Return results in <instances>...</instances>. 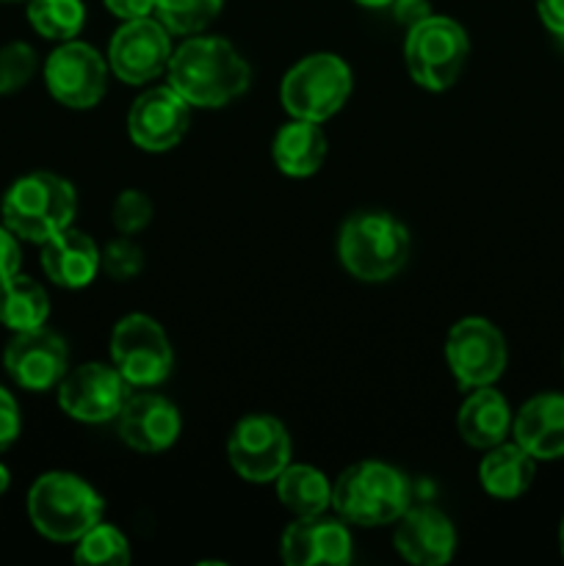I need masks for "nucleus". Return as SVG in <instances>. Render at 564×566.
I'll return each instance as SVG.
<instances>
[{"mask_svg": "<svg viewBox=\"0 0 564 566\" xmlns=\"http://www.w3.org/2000/svg\"><path fill=\"white\" fill-rule=\"evenodd\" d=\"M396 523L393 542L409 564L442 566L453 558L457 534L451 520L435 506H409Z\"/></svg>", "mask_w": 564, "mask_h": 566, "instance_id": "17", "label": "nucleus"}, {"mask_svg": "<svg viewBox=\"0 0 564 566\" xmlns=\"http://www.w3.org/2000/svg\"><path fill=\"white\" fill-rule=\"evenodd\" d=\"M536 11H540L547 31L564 36V0H536Z\"/></svg>", "mask_w": 564, "mask_h": 566, "instance_id": "36", "label": "nucleus"}, {"mask_svg": "<svg viewBox=\"0 0 564 566\" xmlns=\"http://www.w3.org/2000/svg\"><path fill=\"white\" fill-rule=\"evenodd\" d=\"M558 545H562V556H564V520H562V528H558Z\"/></svg>", "mask_w": 564, "mask_h": 566, "instance_id": "39", "label": "nucleus"}, {"mask_svg": "<svg viewBox=\"0 0 564 566\" xmlns=\"http://www.w3.org/2000/svg\"><path fill=\"white\" fill-rule=\"evenodd\" d=\"M28 20L44 39L70 42L86 20L81 0H28Z\"/></svg>", "mask_w": 564, "mask_h": 566, "instance_id": "26", "label": "nucleus"}, {"mask_svg": "<svg viewBox=\"0 0 564 566\" xmlns=\"http://www.w3.org/2000/svg\"><path fill=\"white\" fill-rule=\"evenodd\" d=\"M446 359L462 387H487L506 368L503 335L484 318H462L446 340Z\"/></svg>", "mask_w": 564, "mask_h": 566, "instance_id": "10", "label": "nucleus"}, {"mask_svg": "<svg viewBox=\"0 0 564 566\" xmlns=\"http://www.w3.org/2000/svg\"><path fill=\"white\" fill-rule=\"evenodd\" d=\"M274 164L288 177H310L326 158V136L318 122L293 119L274 136Z\"/></svg>", "mask_w": 564, "mask_h": 566, "instance_id": "22", "label": "nucleus"}, {"mask_svg": "<svg viewBox=\"0 0 564 566\" xmlns=\"http://www.w3.org/2000/svg\"><path fill=\"white\" fill-rule=\"evenodd\" d=\"M354 3L368 6V9H385V6H390L393 0H354Z\"/></svg>", "mask_w": 564, "mask_h": 566, "instance_id": "37", "label": "nucleus"}, {"mask_svg": "<svg viewBox=\"0 0 564 566\" xmlns=\"http://www.w3.org/2000/svg\"><path fill=\"white\" fill-rule=\"evenodd\" d=\"M17 437H20V409L11 392L0 387V453L14 446Z\"/></svg>", "mask_w": 564, "mask_h": 566, "instance_id": "32", "label": "nucleus"}, {"mask_svg": "<svg viewBox=\"0 0 564 566\" xmlns=\"http://www.w3.org/2000/svg\"><path fill=\"white\" fill-rule=\"evenodd\" d=\"M6 374L31 392H44L59 385L66 374V346L55 332L28 329L17 332L3 354Z\"/></svg>", "mask_w": 564, "mask_h": 566, "instance_id": "14", "label": "nucleus"}, {"mask_svg": "<svg viewBox=\"0 0 564 566\" xmlns=\"http://www.w3.org/2000/svg\"><path fill=\"white\" fill-rule=\"evenodd\" d=\"M103 497L72 473H44L28 492L33 528L53 542H77L103 520Z\"/></svg>", "mask_w": 564, "mask_h": 566, "instance_id": "4", "label": "nucleus"}, {"mask_svg": "<svg viewBox=\"0 0 564 566\" xmlns=\"http://www.w3.org/2000/svg\"><path fill=\"white\" fill-rule=\"evenodd\" d=\"M282 562L288 566L348 564L352 562V536L337 520L313 514L299 517L282 534Z\"/></svg>", "mask_w": 564, "mask_h": 566, "instance_id": "16", "label": "nucleus"}, {"mask_svg": "<svg viewBox=\"0 0 564 566\" xmlns=\"http://www.w3.org/2000/svg\"><path fill=\"white\" fill-rule=\"evenodd\" d=\"M50 94L70 108H92L105 92V61L92 44L64 42L44 64Z\"/></svg>", "mask_w": 564, "mask_h": 566, "instance_id": "13", "label": "nucleus"}, {"mask_svg": "<svg viewBox=\"0 0 564 566\" xmlns=\"http://www.w3.org/2000/svg\"><path fill=\"white\" fill-rule=\"evenodd\" d=\"M127 130L147 153L177 147L188 130V103L171 86L149 88L133 103Z\"/></svg>", "mask_w": 564, "mask_h": 566, "instance_id": "15", "label": "nucleus"}, {"mask_svg": "<svg viewBox=\"0 0 564 566\" xmlns=\"http://www.w3.org/2000/svg\"><path fill=\"white\" fill-rule=\"evenodd\" d=\"M42 269L55 285L86 287L100 271V249L86 232L61 230L50 241L42 243Z\"/></svg>", "mask_w": 564, "mask_h": 566, "instance_id": "19", "label": "nucleus"}, {"mask_svg": "<svg viewBox=\"0 0 564 566\" xmlns=\"http://www.w3.org/2000/svg\"><path fill=\"white\" fill-rule=\"evenodd\" d=\"M514 442L534 459L564 457V396H536L520 409L514 420Z\"/></svg>", "mask_w": 564, "mask_h": 566, "instance_id": "20", "label": "nucleus"}, {"mask_svg": "<svg viewBox=\"0 0 564 566\" xmlns=\"http://www.w3.org/2000/svg\"><path fill=\"white\" fill-rule=\"evenodd\" d=\"M111 66L116 77L125 83H147L169 70L171 44L164 22H155L149 17L125 20V25L114 33L108 50Z\"/></svg>", "mask_w": 564, "mask_h": 566, "instance_id": "12", "label": "nucleus"}, {"mask_svg": "<svg viewBox=\"0 0 564 566\" xmlns=\"http://www.w3.org/2000/svg\"><path fill=\"white\" fill-rule=\"evenodd\" d=\"M468 33L459 22L431 14L409 28L404 59L415 83L431 92H442L459 77L468 61Z\"/></svg>", "mask_w": 564, "mask_h": 566, "instance_id": "6", "label": "nucleus"}, {"mask_svg": "<svg viewBox=\"0 0 564 566\" xmlns=\"http://www.w3.org/2000/svg\"><path fill=\"white\" fill-rule=\"evenodd\" d=\"M20 243L9 227H0V285L20 271Z\"/></svg>", "mask_w": 564, "mask_h": 566, "instance_id": "33", "label": "nucleus"}, {"mask_svg": "<svg viewBox=\"0 0 564 566\" xmlns=\"http://www.w3.org/2000/svg\"><path fill=\"white\" fill-rule=\"evenodd\" d=\"M219 9L221 0H155V11L171 33L202 31Z\"/></svg>", "mask_w": 564, "mask_h": 566, "instance_id": "28", "label": "nucleus"}, {"mask_svg": "<svg viewBox=\"0 0 564 566\" xmlns=\"http://www.w3.org/2000/svg\"><path fill=\"white\" fill-rule=\"evenodd\" d=\"M105 6L119 20H138V17H149V11H155V0H105Z\"/></svg>", "mask_w": 564, "mask_h": 566, "instance_id": "35", "label": "nucleus"}, {"mask_svg": "<svg viewBox=\"0 0 564 566\" xmlns=\"http://www.w3.org/2000/svg\"><path fill=\"white\" fill-rule=\"evenodd\" d=\"M169 86L188 105L219 108L247 92L249 64L224 39H188L169 59Z\"/></svg>", "mask_w": 564, "mask_h": 566, "instance_id": "1", "label": "nucleus"}, {"mask_svg": "<svg viewBox=\"0 0 564 566\" xmlns=\"http://www.w3.org/2000/svg\"><path fill=\"white\" fill-rule=\"evenodd\" d=\"M9 481H11V475H9V470L3 468V464H0V495H3L6 490H9Z\"/></svg>", "mask_w": 564, "mask_h": 566, "instance_id": "38", "label": "nucleus"}, {"mask_svg": "<svg viewBox=\"0 0 564 566\" xmlns=\"http://www.w3.org/2000/svg\"><path fill=\"white\" fill-rule=\"evenodd\" d=\"M459 437L473 448H495L506 440L509 426H512V415H509L506 398L498 390L487 387H476L473 396L462 403L459 409Z\"/></svg>", "mask_w": 564, "mask_h": 566, "instance_id": "21", "label": "nucleus"}, {"mask_svg": "<svg viewBox=\"0 0 564 566\" xmlns=\"http://www.w3.org/2000/svg\"><path fill=\"white\" fill-rule=\"evenodd\" d=\"M536 459L525 451L523 446H501L492 448L484 459H481L479 479L481 486L490 492L492 497H501V501H512V497H520L534 481Z\"/></svg>", "mask_w": 564, "mask_h": 566, "instance_id": "23", "label": "nucleus"}, {"mask_svg": "<svg viewBox=\"0 0 564 566\" xmlns=\"http://www.w3.org/2000/svg\"><path fill=\"white\" fill-rule=\"evenodd\" d=\"M332 506L346 523H396L412 506V486L401 470L382 462H357L332 486Z\"/></svg>", "mask_w": 564, "mask_h": 566, "instance_id": "3", "label": "nucleus"}, {"mask_svg": "<svg viewBox=\"0 0 564 566\" xmlns=\"http://www.w3.org/2000/svg\"><path fill=\"white\" fill-rule=\"evenodd\" d=\"M36 72V53L25 42H11L0 48V94H14Z\"/></svg>", "mask_w": 564, "mask_h": 566, "instance_id": "29", "label": "nucleus"}, {"mask_svg": "<svg viewBox=\"0 0 564 566\" xmlns=\"http://www.w3.org/2000/svg\"><path fill=\"white\" fill-rule=\"evenodd\" d=\"M274 481L282 506L291 509L296 517L324 514L332 506V486L321 470L307 464H288Z\"/></svg>", "mask_w": 564, "mask_h": 566, "instance_id": "24", "label": "nucleus"}, {"mask_svg": "<svg viewBox=\"0 0 564 566\" xmlns=\"http://www.w3.org/2000/svg\"><path fill=\"white\" fill-rule=\"evenodd\" d=\"M337 254L357 280L385 282L407 263L409 232L387 213H357L343 224Z\"/></svg>", "mask_w": 564, "mask_h": 566, "instance_id": "5", "label": "nucleus"}, {"mask_svg": "<svg viewBox=\"0 0 564 566\" xmlns=\"http://www.w3.org/2000/svg\"><path fill=\"white\" fill-rule=\"evenodd\" d=\"M100 265H103L105 274H108L111 280H133L144 265L142 249L133 241H127V235L116 238V241H111L108 247H105V252H100Z\"/></svg>", "mask_w": 564, "mask_h": 566, "instance_id": "31", "label": "nucleus"}, {"mask_svg": "<svg viewBox=\"0 0 564 566\" xmlns=\"http://www.w3.org/2000/svg\"><path fill=\"white\" fill-rule=\"evenodd\" d=\"M127 401V381L116 368L100 363L81 365L59 381V403L81 423H105Z\"/></svg>", "mask_w": 564, "mask_h": 566, "instance_id": "11", "label": "nucleus"}, {"mask_svg": "<svg viewBox=\"0 0 564 566\" xmlns=\"http://www.w3.org/2000/svg\"><path fill=\"white\" fill-rule=\"evenodd\" d=\"M393 14L401 25H407V31L418 22H424L426 17H431L429 0H393Z\"/></svg>", "mask_w": 564, "mask_h": 566, "instance_id": "34", "label": "nucleus"}, {"mask_svg": "<svg viewBox=\"0 0 564 566\" xmlns=\"http://www.w3.org/2000/svg\"><path fill=\"white\" fill-rule=\"evenodd\" d=\"M50 315L48 293L31 276L14 274L0 285V324L11 332H28L44 326Z\"/></svg>", "mask_w": 564, "mask_h": 566, "instance_id": "25", "label": "nucleus"}, {"mask_svg": "<svg viewBox=\"0 0 564 566\" xmlns=\"http://www.w3.org/2000/svg\"><path fill=\"white\" fill-rule=\"evenodd\" d=\"M114 368L133 387L160 385L171 374V346L166 332L149 315L133 313L111 335Z\"/></svg>", "mask_w": 564, "mask_h": 566, "instance_id": "8", "label": "nucleus"}, {"mask_svg": "<svg viewBox=\"0 0 564 566\" xmlns=\"http://www.w3.org/2000/svg\"><path fill=\"white\" fill-rule=\"evenodd\" d=\"M114 227L122 235H136L153 219V202L142 191H122L114 202Z\"/></svg>", "mask_w": 564, "mask_h": 566, "instance_id": "30", "label": "nucleus"}, {"mask_svg": "<svg viewBox=\"0 0 564 566\" xmlns=\"http://www.w3.org/2000/svg\"><path fill=\"white\" fill-rule=\"evenodd\" d=\"M75 562L83 566H125L130 562V545L119 528L97 523L77 539Z\"/></svg>", "mask_w": 564, "mask_h": 566, "instance_id": "27", "label": "nucleus"}, {"mask_svg": "<svg viewBox=\"0 0 564 566\" xmlns=\"http://www.w3.org/2000/svg\"><path fill=\"white\" fill-rule=\"evenodd\" d=\"M75 208V188L64 177L50 175V171H33V175L20 177L6 191L0 213H3V224L17 238L44 243L72 224Z\"/></svg>", "mask_w": 564, "mask_h": 566, "instance_id": "2", "label": "nucleus"}, {"mask_svg": "<svg viewBox=\"0 0 564 566\" xmlns=\"http://www.w3.org/2000/svg\"><path fill=\"white\" fill-rule=\"evenodd\" d=\"M352 92V72L343 59L315 53L299 61L282 81V105L293 119L326 122Z\"/></svg>", "mask_w": 564, "mask_h": 566, "instance_id": "7", "label": "nucleus"}, {"mask_svg": "<svg viewBox=\"0 0 564 566\" xmlns=\"http://www.w3.org/2000/svg\"><path fill=\"white\" fill-rule=\"evenodd\" d=\"M122 442L138 453H158L175 446L180 437V412L164 396L142 392L127 398L125 407L116 415Z\"/></svg>", "mask_w": 564, "mask_h": 566, "instance_id": "18", "label": "nucleus"}, {"mask_svg": "<svg viewBox=\"0 0 564 566\" xmlns=\"http://www.w3.org/2000/svg\"><path fill=\"white\" fill-rule=\"evenodd\" d=\"M232 470L252 484L274 481L291 462V437L271 415H249L232 429L227 442Z\"/></svg>", "mask_w": 564, "mask_h": 566, "instance_id": "9", "label": "nucleus"}]
</instances>
